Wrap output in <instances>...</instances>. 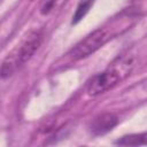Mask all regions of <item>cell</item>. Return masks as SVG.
<instances>
[{
  "instance_id": "obj_1",
  "label": "cell",
  "mask_w": 147,
  "mask_h": 147,
  "mask_svg": "<svg viewBox=\"0 0 147 147\" xmlns=\"http://www.w3.org/2000/svg\"><path fill=\"white\" fill-rule=\"evenodd\" d=\"M42 41V31H33L16 46L2 61L0 67V77L8 78L21 69L37 52Z\"/></svg>"
},
{
  "instance_id": "obj_2",
  "label": "cell",
  "mask_w": 147,
  "mask_h": 147,
  "mask_svg": "<svg viewBox=\"0 0 147 147\" xmlns=\"http://www.w3.org/2000/svg\"><path fill=\"white\" fill-rule=\"evenodd\" d=\"M109 38H110V33L106 29L99 28L92 31L90 34H87L79 42H77L74 46V48L69 52V56L74 61L85 59L92 55L94 52H96L101 46H103Z\"/></svg>"
},
{
  "instance_id": "obj_3",
  "label": "cell",
  "mask_w": 147,
  "mask_h": 147,
  "mask_svg": "<svg viewBox=\"0 0 147 147\" xmlns=\"http://www.w3.org/2000/svg\"><path fill=\"white\" fill-rule=\"evenodd\" d=\"M124 77L122 74L115 69L113 65H109L105 71L95 75L87 85V93L92 96L100 95L111 88H114Z\"/></svg>"
},
{
  "instance_id": "obj_4",
  "label": "cell",
  "mask_w": 147,
  "mask_h": 147,
  "mask_svg": "<svg viewBox=\"0 0 147 147\" xmlns=\"http://www.w3.org/2000/svg\"><path fill=\"white\" fill-rule=\"evenodd\" d=\"M118 123V118L113 113H105L94 118L91 125V131L95 136H102L113 130Z\"/></svg>"
},
{
  "instance_id": "obj_5",
  "label": "cell",
  "mask_w": 147,
  "mask_h": 147,
  "mask_svg": "<svg viewBox=\"0 0 147 147\" xmlns=\"http://www.w3.org/2000/svg\"><path fill=\"white\" fill-rule=\"evenodd\" d=\"M93 3H94V0H80V2L77 6V9H76V11L72 16V22L71 23L77 24L79 21H82L86 16V14L88 13V10L93 6Z\"/></svg>"
},
{
  "instance_id": "obj_6",
  "label": "cell",
  "mask_w": 147,
  "mask_h": 147,
  "mask_svg": "<svg viewBox=\"0 0 147 147\" xmlns=\"http://www.w3.org/2000/svg\"><path fill=\"white\" fill-rule=\"evenodd\" d=\"M146 144V134H130L122 137L116 141V145L121 146H139Z\"/></svg>"
},
{
  "instance_id": "obj_7",
  "label": "cell",
  "mask_w": 147,
  "mask_h": 147,
  "mask_svg": "<svg viewBox=\"0 0 147 147\" xmlns=\"http://www.w3.org/2000/svg\"><path fill=\"white\" fill-rule=\"evenodd\" d=\"M63 2H65V0H44L41 3L40 13L42 15H47L51 11H53L56 7L61 6Z\"/></svg>"
}]
</instances>
